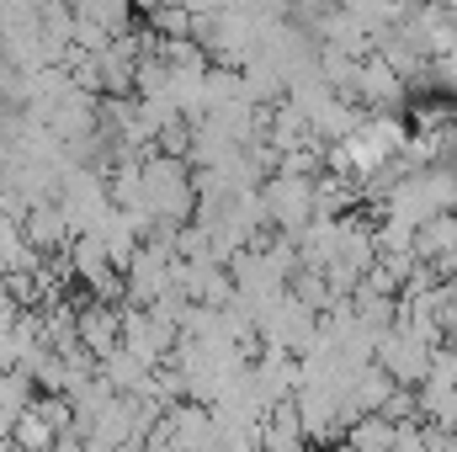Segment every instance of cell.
I'll return each instance as SVG.
<instances>
[{
    "label": "cell",
    "mask_w": 457,
    "mask_h": 452,
    "mask_svg": "<svg viewBox=\"0 0 457 452\" xmlns=\"http://www.w3.org/2000/svg\"><path fill=\"white\" fill-rule=\"evenodd\" d=\"M138 187H144V213L154 224H192L197 213V192H192V165L187 160H165L149 155L138 160Z\"/></svg>",
    "instance_id": "obj_1"
},
{
    "label": "cell",
    "mask_w": 457,
    "mask_h": 452,
    "mask_svg": "<svg viewBox=\"0 0 457 452\" xmlns=\"http://www.w3.org/2000/svg\"><path fill=\"white\" fill-rule=\"evenodd\" d=\"M372 367H378L394 389H420L426 372H431V346H420L410 331L388 325V331L378 336V346H372Z\"/></svg>",
    "instance_id": "obj_2"
},
{
    "label": "cell",
    "mask_w": 457,
    "mask_h": 452,
    "mask_svg": "<svg viewBox=\"0 0 457 452\" xmlns=\"http://www.w3.org/2000/svg\"><path fill=\"white\" fill-rule=\"evenodd\" d=\"M117 314H122V351L128 356H138L149 372L170 362V346H176L170 325H160L149 309H128V304H117Z\"/></svg>",
    "instance_id": "obj_3"
},
{
    "label": "cell",
    "mask_w": 457,
    "mask_h": 452,
    "mask_svg": "<svg viewBox=\"0 0 457 452\" xmlns=\"http://www.w3.org/2000/svg\"><path fill=\"white\" fill-rule=\"evenodd\" d=\"M75 340H80L96 362H107L117 346H122V314H117V304L80 298V304H75Z\"/></svg>",
    "instance_id": "obj_4"
},
{
    "label": "cell",
    "mask_w": 457,
    "mask_h": 452,
    "mask_svg": "<svg viewBox=\"0 0 457 452\" xmlns=\"http://www.w3.org/2000/svg\"><path fill=\"white\" fill-rule=\"evenodd\" d=\"M21 239H27L37 255H59V250H70V224H64L59 203H32L27 219H21Z\"/></svg>",
    "instance_id": "obj_5"
},
{
    "label": "cell",
    "mask_w": 457,
    "mask_h": 452,
    "mask_svg": "<svg viewBox=\"0 0 457 452\" xmlns=\"http://www.w3.org/2000/svg\"><path fill=\"white\" fill-rule=\"evenodd\" d=\"M410 255L426 261V266H447V261L457 255V213L426 219V224L415 229V239H410Z\"/></svg>",
    "instance_id": "obj_6"
},
{
    "label": "cell",
    "mask_w": 457,
    "mask_h": 452,
    "mask_svg": "<svg viewBox=\"0 0 457 452\" xmlns=\"http://www.w3.org/2000/svg\"><path fill=\"white\" fill-rule=\"evenodd\" d=\"M255 452H309V437L293 415V399L287 405H271L261 415V437H255Z\"/></svg>",
    "instance_id": "obj_7"
},
{
    "label": "cell",
    "mask_w": 457,
    "mask_h": 452,
    "mask_svg": "<svg viewBox=\"0 0 457 452\" xmlns=\"http://www.w3.org/2000/svg\"><path fill=\"white\" fill-rule=\"evenodd\" d=\"M415 415H420V426L457 437V389H453V383L426 378V383L415 389Z\"/></svg>",
    "instance_id": "obj_8"
},
{
    "label": "cell",
    "mask_w": 457,
    "mask_h": 452,
    "mask_svg": "<svg viewBox=\"0 0 457 452\" xmlns=\"http://www.w3.org/2000/svg\"><path fill=\"white\" fill-rule=\"evenodd\" d=\"M32 399H37V389H32V378L21 367L0 372V437H11V426L32 410Z\"/></svg>",
    "instance_id": "obj_9"
},
{
    "label": "cell",
    "mask_w": 457,
    "mask_h": 452,
    "mask_svg": "<svg viewBox=\"0 0 457 452\" xmlns=\"http://www.w3.org/2000/svg\"><path fill=\"white\" fill-rule=\"evenodd\" d=\"M394 437H399V426H388L383 415H361V421L345 426L341 442L351 452H394Z\"/></svg>",
    "instance_id": "obj_10"
},
{
    "label": "cell",
    "mask_w": 457,
    "mask_h": 452,
    "mask_svg": "<svg viewBox=\"0 0 457 452\" xmlns=\"http://www.w3.org/2000/svg\"><path fill=\"white\" fill-rule=\"evenodd\" d=\"M11 442H16V452H54L59 437H54V426H48L37 410H27V415L11 426Z\"/></svg>",
    "instance_id": "obj_11"
},
{
    "label": "cell",
    "mask_w": 457,
    "mask_h": 452,
    "mask_svg": "<svg viewBox=\"0 0 457 452\" xmlns=\"http://www.w3.org/2000/svg\"><path fill=\"white\" fill-rule=\"evenodd\" d=\"M453 277H457V255H453Z\"/></svg>",
    "instance_id": "obj_12"
},
{
    "label": "cell",
    "mask_w": 457,
    "mask_h": 452,
    "mask_svg": "<svg viewBox=\"0 0 457 452\" xmlns=\"http://www.w3.org/2000/svg\"><path fill=\"white\" fill-rule=\"evenodd\" d=\"M453 155H457V138H453Z\"/></svg>",
    "instance_id": "obj_13"
}]
</instances>
